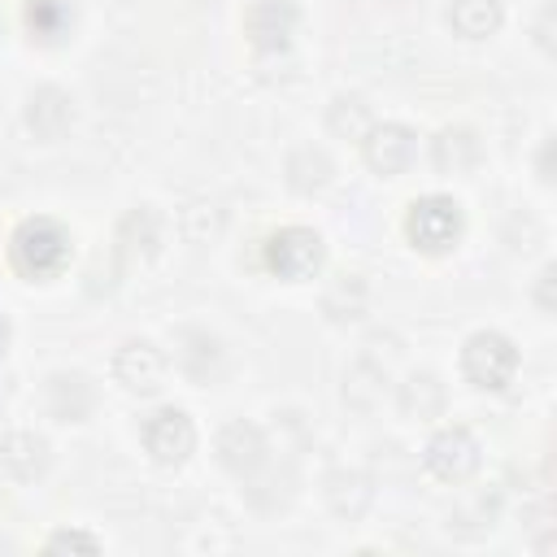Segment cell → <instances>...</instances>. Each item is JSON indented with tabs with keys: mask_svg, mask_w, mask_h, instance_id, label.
<instances>
[{
	"mask_svg": "<svg viewBox=\"0 0 557 557\" xmlns=\"http://www.w3.org/2000/svg\"><path fill=\"white\" fill-rule=\"evenodd\" d=\"M9 261L26 278H52L70 261V231L52 218H26L9 235Z\"/></svg>",
	"mask_w": 557,
	"mask_h": 557,
	"instance_id": "6da1fadb",
	"label": "cell"
},
{
	"mask_svg": "<svg viewBox=\"0 0 557 557\" xmlns=\"http://www.w3.org/2000/svg\"><path fill=\"white\" fill-rule=\"evenodd\" d=\"M461 205L444 191H431V196H418L405 213V235L413 248L422 252H448L457 239H461Z\"/></svg>",
	"mask_w": 557,
	"mask_h": 557,
	"instance_id": "7a4b0ae2",
	"label": "cell"
},
{
	"mask_svg": "<svg viewBox=\"0 0 557 557\" xmlns=\"http://www.w3.org/2000/svg\"><path fill=\"white\" fill-rule=\"evenodd\" d=\"M461 374L483 387V392H496L505 387L513 374H518V348L500 335V331H474L466 344H461Z\"/></svg>",
	"mask_w": 557,
	"mask_h": 557,
	"instance_id": "3957f363",
	"label": "cell"
},
{
	"mask_svg": "<svg viewBox=\"0 0 557 557\" xmlns=\"http://www.w3.org/2000/svg\"><path fill=\"white\" fill-rule=\"evenodd\" d=\"M265 265L274 274H283L287 283L309 278L322 265V235L309 231V226H283V231H274L270 244H265Z\"/></svg>",
	"mask_w": 557,
	"mask_h": 557,
	"instance_id": "277c9868",
	"label": "cell"
},
{
	"mask_svg": "<svg viewBox=\"0 0 557 557\" xmlns=\"http://www.w3.org/2000/svg\"><path fill=\"white\" fill-rule=\"evenodd\" d=\"M361 157L366 165L379 174V178H396L413 165L418 157V135L400 122H374L366 135H361Z\"/></svg>",
	"mask_w": 557,
	"mask_h": 557,
	"instance_id": "5b68a950",
	"label": "cell"
},
{
	"mask_svg": "<svg viewBox=\"0 0 557 557\" xmlns=\"http://www.w3.org/2000/svg\"><path fill=\"white\" fill-rule=\"evenodd\" d=\"M144 448H148L152 461H161V466L187 461V453L196 448V426H191V418H187L183 409H174V405L152 409V413L144 418Z\"/></svg>",
	"mask_w": 557,
	"mask_h": 557,
	"instance_id": "8992f818",
	"label": "cell"
},
{
	"mask_svg": "<svg viewBox=\"0 0 557 557\" xmlns=\"http://www.w3.org/2000/svg\"><path fill=\"white\" fill-rule=\"evenodd\" d=\"M296 30H300L296 0H252L244 13V35L252 39L257 52H283Z\"/></svg>",
	"mask_w": 557,
	"mask_h": 557,
	"instance_id": "52a82bcc",
	"label": "cell"
},
{
	"mask_svg": "<svg viewBox=\"0 0 557 557\" xmlns=\"http://www.w3.org/2000/svg\"><path fill=\"white\" fill-rule=\"evenodd\" d=\"M165 374H170V361L157 344L148 339H126L117 352H113V379L126 387V392H139V396H152L165 387Z\"/></svg>",
	"mask_w": 557,
	"mask_h": 557,
	"instance_id": "ba28073f",
	"label": "cell"
},
{
	"mask_svg": "<svg viewBox=\"0 0 557 557\" xmlns=\"http://www.w3.org/2000/svg\"><path fill=\"white\" fill-rule=\"evenodd\" d=\"M218 461H222V470H231L235 479H248V474H257L265 461H270V440H265V431L257 426V422H231V426H222V435H218Z\"/></svg>",
	"mask_w": 557,
	"mask_h": 557,
	"instance_id": "9c48e42d",
	"label": "cell"
},
{
	"mask_svg": "<svg viewBox=\"0 0 557 557\" xmlns=\"http://www.w3.org/2000/svg\"><path fill=\"white\" fill-rule=\"evenodd\" d=\"M479 466V440L466 426H444L431 444H426V470L444 483H461L470 479Z\"/></svg>",
	"mask_w": 557,
	"mask_h": 557,
	"instance_id": "30bf717a",
	"label": "cell"
},
{
	"mask_svg": "<svg viewBox=\"0 0 557 557\" xmlns=\"http://www.w3.org/2000/svg\"><path fill=\"white\" fill-rule=\"evenodd\" d=\"M226 348L218 335H209L205 326H183L174 339V366L191 379V383H213L222 374Z\"/></svg>",
	"mask_w": 557,
	"mask_h": 557,
	"instance_id": "8fae6325",
	"label": "cell"
},
{
	"mask_svg": "<svg viewBox=\"0 0 557 557\" xmlns=\"http://www.w3.org/2000/svg\"><path fill=\"white\" fill-rule=\"evenodd\" d=\"M161 244H165V218L152 205H135L117 222V252H126L131 261H152Z\"/></svg>",
	"mask_w": 557,
	"mask_h": 557,
	"instance_id": "7c38bea8",
	"label": "cell"
},
{
	"mask_svg": "<svg viewBox=\"0 0 557 557\" xmlns=\"http://www.w3.org/2000/svg\"><path fill=\"white\" fill-rule=\"evenodd\" d=\"M44 405L57 422H83L96 409V387L78 370H57L44 387Z\"/></svg>",
	"mask_w": 557,
	"mask_h": 557,
	"instance_id": "4fadbf2b",
	"label": "cell"
},
{
	"mask_svg": "<svg viewBox=\"0 0 557 557\" xmlns=\"http://www.w3.org/2000/svg\"><path fill=\"white\" fill-rule=\"evenodd\" d=\"M70 122H74V100H70V91H61V87H35L30 96H26V126H30V135H39V139H61L65 131H70Z\"/></svg>",
	"mask_w": 557,
	"mask_h": 557,
	"instance_id": "5bb4252c",
	"label": "cell"
},
{
	"mask_svg": "<svg viewBox=\"0 0 557 557\" xmlns=\"http://www.w3.org/2000/svg\"><path fill=\"white\" fill-rule=\"evenodd\" d=\"M479 157H483V148H479L474 131H466V126H444L431 139V165L440 174H470L479 165Z\"/></svg>",
	"mask_w": 557,
	"mask_h": 557,
	"instance_id": "9a60e30c",
	"label": "cell"
},
{
	"mask_svg": "<svg viewBox=\"0 0 557 557\" xmlns=\"http://www.w3.org/2000/svg\"><path fill=\"white\" fill-rule=\"evenodd\" d=\"M283 174H287V187H292V191H300V196H318V191H326V187H331L335 165H331V157H326L322 148L300 144L296 152H287Z\"/></svg>",
	"mask_w": 557,
	"mask_h": 557,
	"instance_id": "2e32d148",
	"label": "cell"
},
{
	"mask_svg": "<svg viewBox=\"0 0 557 557\" xmlns=\"http://www.w3.org/2000/svg\"><path fill=\"white\" fill-rule=\"evenodd\" d=\"M0 466L13 474V479H39L44 470H48V440L44 435H35V431H13V435H4V444H0Z\"/></svg>",
	"mask_w": 557,
	"mask_h": 557,
	"instance_id": "e0dca14e",
	"label": "cell"
},
{
	"mask_svg": "<svg viewBox=\"0 0 557 557\" xmlns=\"http://www.w3.org/2000/svg\"><path fill=\"white\" fill-rule=\"evenodd\" d=\"M500 22H505L500 0H453L448 4V26L461 39H487L500 30Z\"/></svg>",
	"mask_w": 557,
	"mask_h": 557,
	"instance_id": "ac0fdd59",
	"label": "cell"
},
{
	"mask_svg": "<svg viewBox=\"0 0 557 557\" xmlns=\"http://www.w3.org/2000/svg\"><path fill=\"white\" fill-rule=\"evenodd\" d=\"M74 26V0H26V30L39 44L65 39Z\"/></svg>",
	"mask_w": 557,
	"mask_h": 557,
	"instance_id": "d6986e66",
	"label": "cell"
},
{
	"mask_svg": "<svg viewBox=\"0 0 557 557\" xmlns=\"http://www.w3.org/2000/svg\"><path fill=\"white\" fill-rule=\"evenodd\" d=\"M396 405H400L405 418H440V409H444V383L431 370L409 374L400 383V392H396Z\"/></svg>",
	"mask_w": 557,
	"mask_h": 557,
	"instance_id": "ffe728a7",
	"label": "cell"
},
{
	"mask_svg": "<svg viewBox=\"0 0 557 557\" xmlns=\"http://www.w3.org/2000/svg\"><path fill=\"white\" fill-rule=\"evenodd\" d=\"M370 126H374V113H370V104H366L357 91H339V96L331 100V109H326V131H331V135H339V139H361Z\"/></svg>",
	"mask_w": 557,
	"mask_h": 557,
	"instance_id": "44dd1931",
	"label": "cell"
},
{
	"mask_svg": "<svg viewBox=\"0 0 557 557\" xmlns=\"http://www.w3.org/2000/svg\"><path fill=\"white\" fill-rule=\"evenodd\" d=\"M370 479L366 474H357V470H335L331 479H326V500H331V509L339 513V518H357L366 505H370Z\"/></svg>",
	"mask_w": 557,
	"mask_h": 557,
	"instance_id": "7402d4cb",
	"label": "cell"
},
{
	"mask_svg": "<svg viewBox=\"0 0 557 557\" xmlns=\"http://www.w3.org/2000/svg\"><path fill=\"white\" fill-rule=\"evenodd\" d=\"M383 383H387V370L379 361H357L344 374V400L352 409H374L383 400Z\"/></svg>",
	"mask_w": 557,
	"mask_h": 557,
	"instance_id": "603a6c76",
	"label": "cell"
},
{
	"mask_svg": "<svg viewBox=\"0 0 557 557\" xmlns=\"http://www.w3.org/2000/svg\"><path fill=\"white\" fill-rule=\"evenodd\" d=\"M322 309L335 318V322H348V318H361L366 309V283L357 274H335L322 292Z\"/></svg>",
	"mask_w": 557,
	"mask_h": 557,
	"instance_id": "cb8c5ba5",
	"label": "cell"
},
{
	"mask_svg": "<svg viewBox=\"0 0 557 557\" xmlns=\"http://www.w3.org/2000/svg\"><path fill=\"white\" fill-rule=\"evenodd\" d=\"M4 344H9V322L0 318V357H4Z\"/></svg>",
	"mask_w": 557,
	"mask_h": 557,
	"instance_id": "d4e9b609",
	"label": "cell"
}]
</instances>
